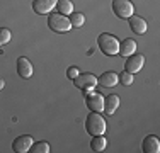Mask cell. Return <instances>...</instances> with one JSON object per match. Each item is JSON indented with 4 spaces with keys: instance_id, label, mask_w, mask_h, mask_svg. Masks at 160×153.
<instances>
[{
    "instance_id": "d6986e66",
    "label": "cell",
    "mask_w": 160,
    "mask_h": 153,
    "mask_svg": "<svg viewBox=\"0 0 160 153\" xmlns=\"http://www.w3.org/2000/svg\"><path fill=\"white\" fill-rule=\"evenodd\" d=\"M29 151L31 153H49L51 148H49V143H46V141H38V143L31 145Z\"/></svg>"
},
{
    "instance_id": "7a4b0ae2",
    "label": "cell",
    "mask_w": 160,
    "mask_h": 153,
    "mask_svg": "<svg viewBox=\"0 0 160 153\" xmlns=\"http://www.w3.org/2000/svg\"><path fill=\"white\" fill-rule=\"evenodd\" d=\"M97 44H99V49L106 56H114L119 53V41H118L116 36H112L109 32H102L97 37Z\"/></svg>"
},
{
    "instance_id": "5bb4252c",
    "label": "cell",
    "mask_w": 160,
    "mask_h": 153,
    "mask_svg": "<svg viewBox=\"0 0 160 153\" xmlns=\"http://www.w3.org/2000/svg\"><path fill=\"white\" fill-rule=\"evenodd\" d=\"M97 83H101L102 87H114L116 83H119V75L116 72H104L101 76L97 78Z\"/></svg>"
},
{
    "instance_id": "9a60e30c",
    "label": "cell",
    "mask_w": 160,
    "mask_h": 153,
    "mask_svg": "<svg viewBox=\"0 0 160 153\" xmlns=\"http://www.w3.org/2000/svg\"><path fill=\"white\" fill-rule=\"evenodd\" d=\"M133 53H136V41L135 39L128 37V39H124L123 43H119V53H118V55L129 56V55H133Z\"/></svg>"
},
{
    "instance_id": "52a82bcc",
    "label": "cell",
    "mask_w": 160,
    "mask_h": 153,
    "mask_svg": "<svg viewBox=\"0 0 160 153\" xmlns=\"http://www.w3.org/2000/svg\"><path fill=\"white\" fill-rule=\"evenodd\" d=\"M143 65H145V56L138 55V53H133V55L128 56L126 63H124V72L135 75V73H138V72L143 68Z\"/></svg>"
},
{
    "instance_id": "2e32d148",
    "label": "cell",
    "mask_w": 160,
    "mask_h": 153,
    "mask_svg": "<svg viewBox=\"0 0 160 153\" xmlns=\"http://www.w3.org/2000/svg\"><path fill=\"white\" fill-rule=\"evenodd\" d=\"M106 146H108V138L99 135V136H94L92 141H90V148L94 151H104Z\"/></svg>"
},
{
    "instance_id": "277c9868",
    "label": "cell",
    "mask_w": 160,
    "mask_h": 153,
    "mask_svg": "<svg viewBox=\"0 0 160 153\" xmlns=\"http://www.w3.org/2000/svg\"><path fill=\"white\" fill-rule=\"evenodd\" d=\"M73 83L77 89H80L82 92H89V90H94L97 85V76L94 73H89V72H85V73H78L77 76L73 78Z\"/></svg>"
},
{
    "instance_id": "6da1fadb",
    "label": "cell",
    "mask_w": 160,
    "mask_h": 153,
    "mask_svg": "<svg viewBox=\"0 0 160 153\" xmlns=\"http://www.w3.org/2000/svg\"><path fill=\"white\" fill-rule=\"evenodd\" d=\"M106 121L104 117L101 116L96 111H90V114L87 116L85 119V129L90 136H99V135H104L106 133Z\"/></svg>"
},
{
    "instance_id": "603a6c76",
    "label": "cell",
    "mask_w": 160,
    "mask_h": 153,
    "mask_svg": "<svg viewBox=\"0 0 160 153\" xmlns=\"http://www.w3.org/2000/svg\"><path fill=\"white\" fill-rule=\"evenodd\" d=\"M3 85H5V82H3V78H2V76H0V90L3 89Z\"/></svg>"
},
{
    "instance_id": "30bf717a",
    "label": "cell",
    "mask_w": 160,
    "mask_h": 153,
    "mask_svg": "<svg viewBox=\"0 0 160 153\" xmlns=\"http://www.w3.org/2000/svg\"><path fill=\"white\" fill-rule=\"evenodd\" d=\"M32 63L29 61L26 56H21V58L17 60V73L21 78H24V80H28V78H31L32 76Z\"/></svg>"
},
{
    "instance_id": "5b68a950",
    "label": "cell",
    "mask_w": 160,
    "mask_h": 153,
    "mask_svg": "<svg viewBox=\"0 0 160 153\" xmlns=\"http://www.w3.org/2000/svg\"><path fill=\"white\" fill-rule=\"evenodd\" d=\"M112 12L119 19H129L135 14V7L129 0H112Z\"/></svg>"
},
{
    "instance_id": "ba28073f",
    "label": "cell",
    "mask_w": 160,
    "mask_h": 153,
    "mask_svg": "<svg viewBox=\"0 0 160 153\" xmlns=\"http://www.w3.org/2000/svg\"><path fill=\"white\" fill-rule=\"evenodd\" d=\"M58 0H32V10L38 15H46L51 14L53 9L56 7Z\"/></svg>"
},
{
    "instance_id": "4fadbf2b",
    "label": "cell",
    "mask_w": 160,
    "mask_h": 153,
    "mask_svg": "<svg viewBox=\"0 0 160 153\" xmlns=\"http://www.w3.org/2000/svg\"><path fill=\"white\" fill-rule=\"evenodd\" d=\"M119 97H118L116 94H111V95H106L104 97V112L108 114V116H112L114 112H116V109L119 107Z\"/></svg>"
},
{
    "instance_id": "e0dca14e",
    "label": "cell",
    "mask_w": 160,
    "mask_h": 153,
    "mask_svg": "<svg viewBox=\"0 0 160 153\" xmlns=\"http://www.w3.org/2000/svg\"><path fill=\"white\" fill-rule=\"evenodd\" d=\"M56 12L63 14V15H70L73 12V3H72V0H58L56 2Z\"/></svg>"
},
{
    "instance_id": "8fae6325",
    "label": "cell",
    "mask_w": 160,
    "mask_h": 153,
    "mask_svg": "<svg viewBox=\"0 0 160 153\" xmlns=\"http://www.w3.org/2000/svg\"><path fill=\"white\" fill-rule=\"evenodd\" d=\"M128 21H129V27H131V31H133L135 34H145V32H147L148 26H147V21H145L143 17L133 14L131 17L128 19Z\"/></svg>"
},
{
    "instance_id": "7402d4cb",
    "label": "cell",
    "mask_w": 160,
    "mask_h": 153,
    "mask_svg": "<svg viewBox=\"0 0 160 153\" xmlns=\"http://www.w3.org/2000/svg\"><path fill=\"white\" fill-rule=\"evenodd\" d=\"M78 73H80L78 67H70V68L67 70V76H68V78H72V80H73V78H75V76H77Z\"/></svg>"
},
{
    "instance_id": "ffe728a7",
    "label": "cell",
    "mask_w": 160,
    "mask_h": 153,
    "mask_svg": "<svg viewBox=\"0 0 160 153\" xmlns=\"http://www.w3.org/2000/svg\"><path fill=\"white\" fill-rule=\"evenodd\" d=\"M10 37H12V34H10V31L7 27H0V46L7 44L10 41Z\"/></svg>"
},
{
    "instance_id": "44dd1931",
    "label": "cell",
    "mask_w": 160,
    "mask_h": 153,
    "mask_svg": "<svg viewBox=\"0 0 160 153\" xmlns=\"http://www.w3.org/2000/svg\"><path fill=\"white\" fill-rule=\"evenodd\" d=\"M119 82L123 83V85H131V83H133V73L123 72V73L119 75Z\"/></svg>"
},
{
    "instance_id": "7c38bea8",
    "label": "cell",
    "mask_w": 160,
    "mask_h": 153,
    "mask_svg": "<svg viewBox=\"0 0 160 153\" xmlns=\"http://www.w3.org/2000/svg\"><path fill=\"white\" fill-rule=\"evenodd\" d=\"M145 153H160V140L155 135H148L142 145Z\"/></svg>"
},
{
    "instance_id": "8992f818",
    "label": "cell",
    "mask_w": 160,
    "mask_h": 153,
    "mask_svg": "<svg viewBox=\"0 0 160 153\" xmlns=\"http://www.w3.org/2000/svg\"><path fill=\"white\" fill-rule=\"evenodd\" d=\"M85 104L90 111H96V112H101L104 109V95L101 92H94V90H89L85 95Z\"/></svg>"
},
{
    "instance_id": "9c48e42d",
    "label": "cell",
    "mask_w": 160,
    "mask_h": 153,
    "mask_svg": "<svg viewBox=\"0 0 160 153\" xmlns=\"http://www.w3.org/2000/svg\"><path fill=\"white\" fill-rule=\"evenodd\" d=\"M32 143H34V141H32L31 135H21V136H17L16 140H14L12 150L16 153H28Z\"/></svg>"
},
{
    "instance_id": "ac0fdd59",
    "label": "cell",
    "mask_w": 160,
    "mask_h": 153,
    "mask_svg": "<svg viewBox=\"0 0 160 153\" xmlns=\"http://www.w3.org/2000/svg\"><path fill=\"white\" fill-rule=\"evenodd\" d=\"M68 21H70L72 27H82L83 22H85V17H83L82 12H72L68 15Z\"/></svg>"
},
{
    "instance_id": "3957f363",
    "label": "cell",
    "mask_w": 160,
    "mask_h": 153,
    "mask_svg": "<svg viewBox=\"0 0 160 153\" xmlns=\"http://www.w3.org/2000/svg\"><path fill=\"white\" fill-rule=\"evenodd\" d=\"M48 27L51 31H55V32H68L72 29V24L67 15L58 14V12H51L48 15Z\"/></svg>"
}]
</instances>
